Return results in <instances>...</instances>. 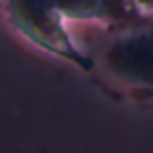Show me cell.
Listing matches in <instances>:
<instances>
[{
  "label": "cell",
  "instance_id": "6da1fadb",
  "mask_svg": "<svg viewBox=\"0 0 153 153\" xmlns=\"http://www.w3.org/2000/svg\"><path fill=\"white\" fill-rule=\"evenodd\" d=\"M88 50L95 61L92 79L110 97L153 104V14L113 29H97Z\"/></svg>",
  "mask_w": 153,
  "mask_h": 153
},
{
  "label": "cell",
  "instance_id": "7a4b0ae2",
  "mask_svg": "<svg viewBox=\"0 0 153 153\" xmlns=\"http://www.w3.org/2000/svg\"><path fill=\"white\" fill-rule=\"evenodd\" d=\"M5 20L18 36L41 52L68 63L90 76L95 70L90 52L76 43L70 20L52 0H2Z\"/></svg>",
  "mask_w": 153,
  "mask_h": 153
},
{
  "label": "cell",
  "instance_id": "3957f363",
  "mask_svg": "<svg viewBox=\"0 0 153 153\" xmlns=\"http://www.w3.org/2000/svg\"><path fill=\"white\" fill-rule=\"evenodd\" d=\"M70 23L92 25L97 29H113L137 20L142 7L137 0H52Z\"/></svg>",
  "mask_w": 153,
  "mask_h": 153
},
{
  "label": "cell",
  "instance_id": "277c9868",
  "mask_svg": "<svg viewBox=\"0 0 153 153\" xmlns=\"http://www.w3.org/2000/svg\"><path fill=\"white\" fill-rule=\"evenodd\" d=\"M137 5L142 7V11H146V14H153V0H137Z\"/></svg>",
  "mask_w": 153,
  "mask_h": 153
}]
</instances>
